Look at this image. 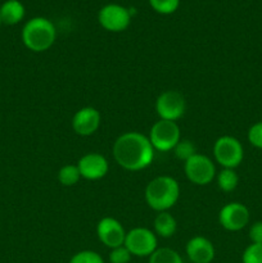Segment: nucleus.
Here are the masks:
<instances>
[{
    "instance_id": "1",
    "label": "nucleus",
    "mask_w": 262,
    "mask_h": 263,
    "mask_svg": "<svg viewBox=\"0 0 262 263\" xmlns=\"http://www.w3.org/2000/svg\"><path fill=\"white\" fill-rule=\"evenodd\" d=\"M154 152L148 136L138 131L122 134L113 144L115 161L126 171H141L151 166Z\"/></svg>"
},
{
    "instance_id": "2",
    "label": "nucleus",
    "mask_w": 262,
    "mask_h": 263,
    "mask_svg": "<svg viewBox=\"0 0 262 263\" xmlns=\"http://www.w3.org/2000/svg\"><path fill=\"white\" fill-rule=\"evenodd\" d=\"M180 197V185L174 177L158 176L145 187V202L157 212H166L174 207Z\"/></svg>"
},
{
    "instance_id": "3",
    "label": "nucleus",
    "mask_w": 262,
    "mask_h": 263,
    "mask_svg": "<svg viewBox=\"0 0 262 263\" xmlns=\"http://www.w3.org/2000/svg\"><path fill=\"white\" fill-rule=\"evenodd\" d=\"M57 37L55 26L45 17H33L22 28V43L33 53H43L53 46Z\"/></svg>"
},
{
    "instance_id": "4",
    "label": "nucleus",
    "mask_w": 262,
    "mask_h": 263,
    "mask_svg": "<svg viewBox=\"0 0 262 263\" xmlns=\"http://www.w3.org/2000/svg\"><path fill=\"white\" fill-rule=\"evenodd\" d=\"M216 162L223 168L235 170L243 162L244 149L240 141L234 136H221L213 144Z\"/></svg>"
},
{
    "instance_id": "5",
    "label": "nucleus",
    "mask_w": 262,
    "mask_h": 263,
    "mask_svg": "<svg viewBox=\"0 0 262 263\" xmlns=\"http://www.w3.org/2000/svg\"><path fill=\"white\" fill-rule=\"evenodd\" d=\"M149 141L154 151L170 152L174 151L175 146L181 140L180 127L174 121L158 120L153 126L148 135Z\"/></svg>"
},
{
    "instance_id": "6",
    "label": "nucleus",
    "mask_w": 262,
    "mask_h": 263,
    "mask_svg": "<svg viewBox=\"0 0 262 263\" xmlns=\"http://www.w3.org/2000/svg\"><path fill=\"white\" fill-rule=\"evenodd\" d=\"M123 246L128 249L131 256L151 257L158 248L157 235L146 228H135L126 233Z\"/></svg>"
},
{
    "instance_id": "7",
    "label": "nucleus",
    "mask_w": 262,
    "mask_h": 263,
    "mask_svg": "<svg viewBox=\"0 0 262 263\" xmlns=\"http://www.w3.org/2000/svg\"><path fill=\"white\" fill-rule=\"evenodd\" d=\"M184 171L190 182L199 186L211 184L216 177V167L207 156L195 153L184 163Z\"/></svg>"
},
{
    "instance_id": "8",
    "label": "nucleus",
    "mask_w": 262,
    "mask_h": 263,
    "mask_svg": "<svg viewBox=\"0 0 262 263\" xmlns=\"http://www.w3.org/2000/svg\"><path fill=\"white\" fill-rule=\"evenodd\" d=\"M186 102L181 92L175 90H167L162 92L156 100V112L159 120L176 122L185 113Z\"/></svg>"
},
{
    "instance_id": "9",
    "label": "nucleus",
    "mask_w": 262,
    "mask_h": 263,
    "mask_svg": "<svg viewBox=\"0 0 262 263\" xmlns=\"http://www.w3.org/2000/svg\"><path fill=\"white\" fill-rule=\"evenodd\" d=\"M99 25L109 32H122L130 26L131 12L120 4H107L98 13Z\"/></svg>"
},
{
    "instance_id": "10",
    "label": "nucleus",
    "mask_w": 262,
    "mask_h": 263,
    "mask_svg": "<svg viewBox=\"0 0 262 263\" xmlns=\"http://www.w3.org/2000/svg\"><path fill=\"white\" fill-rule=\"evenodd\" d=\"M218 222L228 231L243 230L249 222V210L239 202L228 203L220 210Z\"/></svg>"
},
{
    "instance_id": "11",
    "label": "nucleus",
    "mask_w": 262,
    "mask_h": 263,
    "mask_svg": "<svg viewBox=\"0 0 262 263\" xmlns=\"http://www.w3.org/2000/svg\"><path fill=\"white\" fill-rule=\"evenodd\" d=\"M98 239L109 249L123 246L126 231L120 221L113 217H104L97 225Z\"/></svg>"
},
{
    "instance_id": "12",
    "label": "nucleus",
    "mask_w": 262,
    "mask_h": 263,
    "mask_svg": "<svg viewBox=\"0 0 262 263\" xmlns=\"http://www.w3.org/2000/svg\"><path fill=\"white\" fill-rule=\"evenodd\" d=\"M77 167H79L81 177L95 181V180L103 179L108 174L109 163L102 154L87 153L79 159Z\"/></svg>"
},
{
    "instance_id": "13",
    "label": "nucleus",
    "mask_w": 262,
    "mask_h": 263,
    "mask_svg": "<svg viewBox=\"0 0 262 263\" xmlns=\"http://www.w3.org/2000/svg\"><path fill=\"white\" fill-rule=\"evenodd\" d=\"M102 116L94 107H84L77 110L72 118V128L80 136H91L99 128Z\"/></svg>"
},
{
    "instance_id": "14",
    "label": "nucleus",
    "mask_w": 262,
    "mask_h": 263,
    "mask_svg": "<svg viewBox=\"0 0 262 263\" xmlns=\"http://www.w3.org/2000/svg\"><path fill=\"white\" fill-rule=\"evenodd\" d=\"M186 256L193 263H211L215 258V247L204 236H194L186 244Z\"/></svg>"
},
{
    "instance_id": "15",
    "label": "nucleus",
    "mask_w": 262,
    "mask_h": 263,
    "mask_svg": "<svg viewBox=\"0 0 262 263\" xmlns=\"http://www.w3.org/2000/svg\"><path fill=\"white\" fill-rule=\"evenodd\" d=\"M25 5L20 0H7L0 5V20L4 25H17L25 18Z\"/></svg>"
},
{
    "instance_id": "16",
    "label": "nucleus",
    "mask_w": 262,
    "mask_h": 263,
    "mask_svg": "<svg viewBox=\"0 0 262 263\" xmlns=\"http://www.w3.org/2000/svg\"><path fill=\"white\" fill-rule=\"evenodd\" d=\"M154 234L161 238H171L176 233L177 223L174 216L171 213L158 212V215L154 218Z\"/></svg>"
},
{
    "instance_id": "17",
    "label": "nucleus",
    "mask_w": 262,
    "mask_h": 263,
    "mask_svg": "<svg viewBox=\"0 0 262 263\" xmlns=\"http://www.w3.org/2000/svg\"><path fill=\"white\" fill-rule=\"evenodd\" d=\"M239 184V177L235 170L223 168L217 175V185L220 190L225 193H230L236 189Z\"/></svg>"
},
{
    "instance_id": "18",
    "label": "nucleus",
    "mask_w": 262,
    "mask_h": 263,
    "mask_svg": "<svg viewBox=\"0 0 262 263\" xmlns=\"http://www.w3.org/2000/svg\"><path fill=\"white\" fill-rule=\"evenodd\" d=\"M149 263H184L181 256L171 248H157L149 257Z\"/></svg>"
},
{
    "instance_id": "19",
    "label": "nucleus",
    "mask_w": 262,
    "mask_h": 263,
    "mask_svg": "<svg viewBox=\"0 0 262 263\" xmlns=\"http://www.w3.org/2000/svg\"><path fill=\"white\" fill-rule=\"evenodd\" d=\"M81 179L77 164H66L58 171V180L63 186H73Z\"/></svg>"
},
{
    "instance_id": "20",
    "label": "nucleus",
    "mask_w": 262,
    "mask_h": 263,
    "mask_svg": "<svg viewBox=\"0 0 262 263\" xmlns=\"http://www.w3.org/2000/svg\"><path fill=\"white\" fill-rule=\"evenodd\" d=\"M148 2L154 12L164 15L175 13L180 5V0H148Z\"/></svg>"
},
{
    "instance_id": "21",
    "label": "nucleus",
    "mask_w": 262,
    "mask_h": 263,
    "mask_svg": "<svg viewBox=\"0 0 262 263\" xmlns=\"http://www.w3.org/2000/svg\"><path fill=\"white\" fill-rule=\"evenodd\" d=\"M174 152L177 159L186 162L188 159L192 158L197 153V149H195V145L190 140H180L174 148Z\"/></svg>"
},
{
    "instance_id": "22",
    "label": "nucleus",
    "mask_w": 262,
    "mask_h": 263,
    "mask_svg": "<svg viewBox=\"0 0 262 263\" xmlns=\"http://www.w3.org/2000/svg\"><path fill=\"white\" fill-rule=\"evenodd\" d=\"M243 263H262V244L251 243L243 252Z\"/></svg>"
},
{
    "instance_id": "23",
    "label": "nucleus",
    "mask_w": 262,
    "mask_h": 263,
    "mask_svg": "<svg viewBox=\"0 0 262 263\" xmlns=\"http://www.w3.org/2000/svg\"><path fill=\"white\" fill-rule=\"evenodd\" d=\"M69 263H104V261L97 252L81 251L69 259Z\"/></svg>"
},
{
    "instance_id": "24",
    "label": "nucleus",
    "mask_w": 262,
    "mask_h": 263,
    "mask_svg": "<svg viewBox=\"0 0 262 263\" xmlns=\"http://www.w3.org/2000/svg\"><path fill=\"white\" fill-rule=\"evenodd\" d=\"M131 259V253L125 246L110 249L109 262L110 263H128Z\"/></svg>"
},
{
    "instance_id": "25",
    "label": "nucleus",
    "mask_w": 262,
    "mask_h": 263,
    "mask_svg": "<svg viewBox=\"0 0 262 263\" xmlns=\"http://www.w3.org/2000/svg\"><path fill=\"white\" fill-rule=\"evenodd\" d=\"M248 141L254 148L262 149V121L254 123L248 130Z\"/></svg>"
},
{
    "instance_id": "26",
    "label": "nucleus",
    "mask_w": 262,
    "mask_h": 263,
    "mask_svg": "<svg viewBox=\"0 0 262 263\" xmlns=\"http://www.w3.org/2000/svg\"><path fill=\"white\" fill-rule=\"evenodd\" d=\"M249 239L252 243L262 244V221L254 222L249 229Z\"/></svg>"
},
{
    "instance_id": "27",
    "label": "nucleus",
    "mask_w": 262,
    "mask_h": 263,
    "mask_svg": "<svg viewBox=\"0 0 262 263\" xmlns=\"http://www.w3.org/2000/svg\"><path fill=\"white\" fill-rule=\"evenodd\" d=\"M0 25H2V20H0Z\"/></svg>"
}]
</instances>
